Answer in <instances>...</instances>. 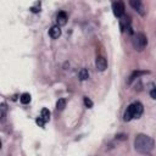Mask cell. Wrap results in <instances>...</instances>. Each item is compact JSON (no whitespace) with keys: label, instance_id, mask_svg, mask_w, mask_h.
Masks as SVG:
<instances>
[{"label":"cell","instance_id":"cell-1","mask_svg":"<svg viewBox=\"0 0 156 156\" xmlns=\"http://www.w3.org/2000/svg\"><path fill=\"white\" fill-rule=\"evenodd\" d=\"M155 148V141L146 134H138L134 139V149L140 154H150Z\"/></svg>","mask_w":156,"mask_h":156},{"label":"cell","instance_id":"cell-2","mask_svg":"<svg viewBox=\"0 0 156 156\" xmlns=\"http://www.w3.org/2000/svg\"><path fill=\"white\" fill-rule=\"evenodd\" d=\"M143 111H144V107H143V104L141 103L135 101V103L131 104L125 111V116H123L125 117V121L129 122L133 118H139L141 115H143Z\"/></svg>","mask_w":156,"mask_h":156},{"label":"cell","instance_id":"cell-3","mask_svg":"<svg viewBox=\"0 0 156 156\" xmlns=\"http://www.w3.org/2000/svg\"><path fill=\"white\" fill-rule=\"evenodd\" d=\"M132 44H133V48H134L137 51H143L145 47L148 45V39H146L144 33H137L133 37Z\"/></svg>","mask_w":156,"mask_h":156},{"label":"cell","instance_id":"cell-4","mask_svg":"<svg viewBox=\"0 0 156 156\" xmlns=\"http://www.w3.org/2000/svg\"><path fill=\"white\" fill-rule=\"evenodd\" d=\"M125 4H123L121 0H117V1H115L112 4V11H113V15L116 17H122L125 16Z\"/></svg>","mask_w":156,"mask_h":156},{"label":"cell","instance_id":"cell-5","mask_svg":"<svg viewBox=\"0 0 156 156\" xmlns=\"http://www.w3.org/2000/svg\"><path fill=\"white\" fill-rule=\"evenodd\" d=\"M95 66H96V70L100 71V72H104L105 70L107 68V61L104 56H98L95 60Z\"/></svg>","mask_w":156,"mask_h":156},{"label":"cell","instance_id":"cell-6","mask_svg":"<svg viewBox=\"0 0 156 156\" xmlns=\"http://www.w3.org/2000/svg\"><path fill=\"white\" fill-rule=\"evenodd\" d=\"M129 5L134 9V10L137 12H139L141 16H144V6H143V4H141L140 0H129Z\"/></svg>","mask_w":156,"mask_h":156},{"label":"cell","instance_id":"cell-7","mask_svg":"<svg viewBox=\"0 0 156 156\" xmlns=\"http://www.w3.org/2000/svg\"><path fill=\"white\" fill-rule=\"evenodd\" d=\"M120 27H121V31L125 32V31H131V20L129 17L127 16H122L120 17Z\"/></svg>","mask_w":156,"mask_h":156},{"label":"cell","instance_id":"cell-8","mask_svg":"<svg viewBox=\"0 0 156 156\" xmlns=\"http://www.w3.org/2000/svg\"><path fill=\"white\" fill-rule=\"evenodd\" d=\"M56 22L59 26H65L67 23V13L65 11H60L56 16Z\"/></svg>","mask_w":156,"mask_h":156},{"label":"cell","instance_id":"cell-9","mask_svg":"<svg viewBox=\"0 0 156 156\" xmlns=\"http://www.w3.org/2000/svg\"><path fill=\"white\" fill-rule=\"evenodd\" d=\"M49 35L53 39H57L61 35V29H60V26H53L51 28L49 29Z\"/></svg>","mask_w":156,"mask_h":156},{"label":"cell","instance_id":"cell-10","mask_svg":"<svg viewBox=\"0 0 156 156\" xmlns=\"http://www.w3.org/2000/svg\"><path fill=\"white\" fill-rule=\"evenodd\" d=\"M89 78V72L87 68H82V70L79 71V79L81 81H85Z\"/></svg>","mask_w":156,"mask_h":156},{"label":"cell","instance_id":"cell-11","mask_svg":"<svg viewBox=\"0 0 156 156\" xmlns=\"http://www.w3.org/2000/svg\"><path fill=\"white\" fill-rule=\"evenodd\" d=\"M66 107V100L65 99H59L56 103V110L57 111H62Z\"/></svg>","mask_w":156,"mask_h":156},{"label":"cell","instance_id":"cell-12","mask_svg":"<svg viewBox=\"0 0 156 156\" xmlns=\"http://www.w3.org/2000/svg\"><path fill=\"white\" fill-rule=\"evenodd\" d=\"M20 100H21V103L23 104V105L29 104V103H31V94H28V93L22 94V95H21V98H20Z\"/></svg>","mask_w":156,"mask_h":156},{"label":"cell","instance_id":"cell-13","mask_svg":"<svg viewBox=\"0 0 156 156\" xmlns=\"http://www.w3.org/2000/svg\"><path fill=\"white\" fill-rule=\"evenodd\" d=\"M40 117H42L45 122H48L50 120V111L48 109H43L42 112H40Z\"/></svg>","mask_w":156,"mask_h":156},{"label":"cell","instance_id":"cell-14","mask_svg":"<svg viewBox=\"0 0 156 156\" xmlns=\"http://www.w3.org/2000/svg\"><path fill=\"white\" fill-rule=\"evenodd\" d=\"M145 73H148V72H145V71H138V72L135 71V72H133V73H132V76L129 77V82H132L133 79H135V78H137V77H139L140 75H145Z\"/></svg>","mask_w":156,"mask_h":156},{"label":"cell","instance_id":"cell-15","mask_svg":"<svg viewBox=\"0 0 156 156\" xmlns=\"http://www.w3.org/2000/svg\"><path fill=\"white\" fill-rule=\"evenodd\" d=\"M1 121H5V117H6V105L5 104H1Z\"/></svg>","mask_w":156,"mask_h":156},{"label":"cell","instance_id":"cell-16","mask_svg":"<svg viewBox=\"0 0 156 156\" xmlns=\"http://www.w3.org/2000/svg\"><path fill=\"white\" fill-rule=\"evenodd\" d=\"M84 105L88 109H90V107H93V101H91L89 98H87V96H85V98H84Z\"/></svg>","mask_w":156,"mask_h":156},{"label":"cell","instance_id":"cell-17","mask_svg":"<svg viewBox=\"0 0 156 156\" xmlns=\"http://www.w3.org/2000/svg\"><path fill=\"white\" fill-rule=\"evenodd\" d=\"M35 122H37V125H38L39 127H44V125H45V121L43 120L42 117H38V118L35 120Z\"/></svg>","mask_w":156,"mask_h":156},{"label":"cell","instance_id":"cell-18","mask_svg":"<svg viewBox=\"0 0 156 156\" xmlns=\"http://www.w3.org/2000/svg\"><path fill=\"white\" fill-rule=\"evenodd\" d=\"M150 96H151V98H153V99H155V100H156V88H155V89H153V90L150 91Z\"/></svg>","mask_w":156,"mask_h":156}]
</instances>
